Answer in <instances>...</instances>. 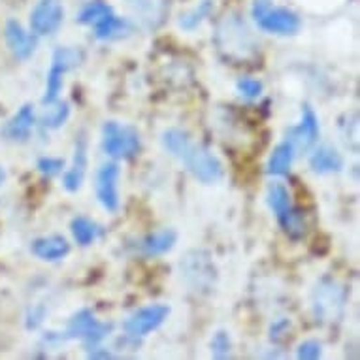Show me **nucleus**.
<instances>
[{
  "mask_svg": "<svg viewBox=\"0 0 360 360\" xmlns=\"http://www.w3.org/2000/svg\"><path fill=\"white\" fill-rule=\"evenodd\" d=\"M278 221L285 234L290 238H302L306 232V223H304V213L296 207L289 206L281 215H278Z\"/></svg>",
  "mask_w": 360,
  "mask_h": 360,
  "instance_id": "nucleus-21",
  "label": "nucleus"
},
{
  "mask_svg": "<svg viewBox=\"0 0 360 360\" xmlns=\"http://www.w3.org/2000/svg\"><path fill=\"white\" fill-rule=\"evenodd\" d=\"M295 151L296 149L292 148L290 142L279 143L268 159V166H266L268 174L270 176H287L292 166V160H295Z\"/></svg>",
  "mask_w": 360,
  "mask_h": 360,
  "instance_id": "nucleus-17",
  "label": "nucleus"
},
{
  "mask_svg": "<svg viewBox=\"0 0 360 360\" xmlns=\"http://www.w3.org/2000/svg\"><path fill=\"white\" fill-rule=\"evenodd\" d=\"M287 138H289L287 142L292 143V148L302 149V151H306L317 142V138H319V119H317L311 108L304 106L300 123L287 130Z\"/></svg>",
  "mask_w": 360,
  "mask_h": 360,
  "instance_id": "nucleus-9",
  "label": "nucleus"
},
{
  "mask_svg": "<svg viewBox=\"0 0 360 360\" xmlns=\"http://www.w3.org/2000/svg\"><path fill=\"white\" fill-rule=\"evenodd\" d=\"M70 231L74 240H76V243H79L82 248L91 245V243L98 238V234H101V229L96 226V223H93V221L87 217L74 219L70 224Z\"/></svg>",
  "mask_w": 360,
  "mask_h": 360,
  "instance_id": "nucleus-19",
  "label": "nucleus"
},
{
  "mask_svg": "<svg viewBox=\"0 0 360 360\" xmlns=\"http://www.w3.org/2000/svg\"><path fill=\"white\" fill-rule=\"evenodd\" d=\"M4 36H6L8 48L18 59H29L30 55L34 53L36 36L29 34L18 21H8Z\"/></svg>",
  "mask_w": 360,
  "mask_h": 360,
  "instance_id": "nucleus-11",
  "label": "nucleus"
},
{
  "mask_svg": "<svg viewBox=\"0 0 360 360\" xmlns=\"http://www.w3.org/2000/svg\"><path fill=\"white\" fill-rule=\"evenodd\" d=\"M323 354V345L315 340H307V342L300 343V347L296 351V356L302 360H315Z\"/></svg>",
  "mask_w": 360,
  "mask_h": 360,
  "instance_id": "nucleus-27",
  "label": "nucleus"
},
{
  "mask_svg": "<svg viewBox=\"0 0 360 360\" xmlns=\"http://www.w3.org/2000/svg\"><path fill=\"white\" fill-rule=\"evenodd\" d=\"M110 330H112V326L96 321L95 315L89 309H82L68 321L65 338H68V340H83L87 345H96L108 336Z\"/></svg>",
  "mask_w": 360,
  "mask_h": 360,
  "instance_id": "nucleus-5",
  "label": "nucleus"
},
{
  "mask_svg": "<svg viewBox=\"0 0 360 360\" xmlns=\"http://www.w3.org/2000/svg\"><path fill=\"white\" fill-rule=\"evenodd\" d=\"M34 127V110L32 106H23L4 127V136L13 142H23L30 136V130Z\"/></svg>",
  "mask_w": 360,
  "mask_h": 360,
  "instance_id": "nucleus-15",
  "label": "nucleus"
},
{
  "mask_svg": "<svg viewBox=\"0 0 360 360\" xmlns=\"http://www.w3.org/2000/svg\"><path fill=\"white\" fill-rule=\"evenodd\" d=\"M232 351L231 336L226 332L219 330L217 334H213L212 338V354L215 359H229Z\"/></svg>",
  "mask_w": 360,
  "mask_h": 360,
  "instance_id": "nucleus-25",
  "label": "nucleus"
},
{
  "mask_svg": "<svg viewBox=\"0 0 360 360\" xmlns=\"http://www.w3.org/2000/svg\"><path fill=\"white\" fill-rule=\"evenodd\" d=\"M177 242V232L172 229H165V231L149 234L140 242V249L149 257H157V255L168 253Z\"/></svg>",
  "mask_w": 360,
  "mask_h": 360,
  "instance_id": "nucleus-16",
  "label": "nucleus"
},
{
  "mask_svg": "<svg viewBox=\"0 0 360 360\" xmlns=\"http://www.w3.org/2000/svg\"><path fill=\"white\" fill-rule=\"evenodd\" d=\"M70 115V106L66 102H49L46 104V110L41 113V127L44 129H59L66 123V119Z\"/></svg>",
  "mask_w": 360,
  "mask_h": 360,
  "instance_id": "nucleus-20",
  "label": "nucleus"
},
{
  "mask_svg": "<svg viewBox=\"0 0 360 360\" xmlns=\"http://www.w3.org/2000/svg\"><path fill=\"white\" fill-rule=\"evenodd\" d=\"M85 170H87V142H85V138H79L76 142L72 166L63 176V185L68 193H76V191L82 189Z\"/></svg>",
  "mask_w": 360,
  "mask_h": 360,
  "instance_id": "nucleus-12",
  "label": "nucleus"
},
{
  "mask_svg": "<svg viewBox=\"0 0 360 360\" xmlns=\"http://www.w3.org/2000/svg\"><path fill=\"white\" fill-rule=\"evenodd\" d=\"M238 93L245 98H257V96L262 95V82L259 79H255V77H242L240 82H238Z\"/></svg>",
  "mask_w": 360,
  "mask_h": 360,
  "instance_id": "nucleus-26",
  "label": "nucleus"
},
{
  "mask_svg": "<svg viewBox=\"0 0 360 360\" xmlns=\"http://www.w3.org/2000/svg\"><path fill=\"white\" fill-rule=\"evenodd\" d=\"M212 0H204V2H200L193 12L185 13L184 18H181V21H179V25H181L185 30H195L196 27L212 13Z\"/></svg>",
  "mask_w": 360,
  "mask_h": 360,
  "instance_id": "nucleus-24",
  "label": "nucleus"
},
{
  "mask_svg": "<svg viewBox=\"0 0 360 360\" xmlns=\"http://www.w3.org/2000/svg\"><path fill=\"white\" fill-rule=\"evenodd\" d=\"M82 49L59 48L55 51L48 72V79H46V95L41 98L44 104H49V102H55L59 98L60 91H63V83H65V74L82 65Z\"/></svg>",
  "mask_w": 360,
  "mask_h": 360,
  "instance_id": "nucleus-4",
  "label": "nucleus"
},
{
  "mask_svg": "<svg viewBox=\"0 0 360 360\" xmlns=\"http://www.w3.org/2000/svg\"><path fill=\"white\" fill-rule=\"evenodd\" d=\"M113 10L110 4L102 2V0H91L82 8V12L77 13V23L89 25V27H96V25L104 21L108 15H112Z\"/></svg>",
  "mask_w": 360,
  "mask_h": 360,
  "instance_id": "nucleus-18",
  "label": "nucleus"
},
{
  "mask_svg": "<svg viewBox=\"0 0 360 360\" xmlns=\"http://www.w3.org/2000/svg\"><path fill=\"white\" fill-rule=\"evenodd\" d=\"M65 19L60 0H38L30 12V29L36 36H49L59 30Z\"/></svg>",
  "mask_w": 360,
  "mask_h": 360,
  "instance_id": "nucleus-7",
  "label": "nucleus"
},
{
  "mask_svg": "<svg viewBox=\"0 0 360 360\" xmlns=\"http://www.w3.org/2000/svg\"><path fill=\"white\" fill-rule=\"evenodd\" d=\"M309 166L315 174H334L343 168V157L332 146H321L309 157Z\"/></svg>",
  "mask_w": 360,
  "mask_h": 360,
  "instance_id": "nucleus-14",
  "label": "nucleus"
},
{
  "mask_svg": "<svg viewBox=\"0 0 360 360\" xmlns=\"http://www.w3.org/2000/svg\"><path fill=\"white\" fill-rule=\"evenodd\" d=\"M65 168V160L63 159H55V157H44V159L38 160V170L44 176H57L59 172H63Z\"/></svg>",
  "mask_w": 360,
  "mask_h": 360,
  "instance_id": "nucleus-28",
  "label": "nucleus"
},
{
  "mask_svg": "<svg viewBox=\"0 0 360 360\" xmlns=\"http://www.w3.org/2000/svg\"><path fill=\"white\" fill-rule=\"evenodd\" d=\"M4 179H6V174H4V170L0 168V185L4 184Z\"/></svg>",
  "mask_w": 360,
  "mask_h": 360,
  "instance_id": "nucleus-29",
  "label": "nucleus"
},
{
  "mask_svg": "<svg viewBox=\"0 0 360 360\" xmlns=\"http://www.w3.org/2000/svg\"><path fill=\"white\" fill-rule=\"evenodd\" d=\"M266 200H268V206L276 213V217L281 215V213L290 206V195L287 187L281 184H272L268 187V195H266Z\"/></svg>",
  "mask_w": 360,
  "mask_h": 360,
  "instance_id": "nucleus-23",
  "label": "nucleus"
},
{
  "mask_svg": "<svg viewBox=\"0 0 360 360\" xmlns=\"http://www.w3.org/2000/svg\"><path fill=\"white\" fill-rule=\"evenodd\" d=\"M251 12L260 29L270 34L292 36L302 29V19L292 10L274 6L270 0H255Z\"/></svg>",
  "mask_w": 360,
  "mask_h": 360,
  "instance_id": "nucleus-2",
  "label": "nucleus"
},
{
  "mask_svg": "<svg viewBox=\"0 0 360 360\" xmlns=\"http://www.w3.org/2000/svg\"><path fill=\"white\" fill-rule=\"evenodd\" d=\"M102 149L115 160H129L140 151V134L129 124L108 121L102 127Z\"/></svg>",
  "mask_w": 360,
  "mask_h": 360,
  "instance_id": "nucleus-3",
  "label": "nucleus"
},
{
  "mask_svg": "<svg viewBox=\"0 0 360 360\" xmlns=\"http://www.w3.org/2000/svg\"><path fill=\"white\" fill-rule=\"evenodd\" d=\"M30 251L40 260L55 262V260L65 259L66 255L70 253V243L66 242V238L63 236L38 238L30 245Z\"/></svg>",
  "mask_w": 360,
  "mask_h": 360,
  "instance_id": "nucleus-13",
  "label": "nucleus"
},
{
  "mask_svg": "<svg viewBox=\"0 0 360 360\" xmlns=\"http://www.w3.org/2000/svg\"><path fill=\"white\" fill-rule=\"evenodd\" d=\"M170 315V307L165 304H153V306L142 307L130 315L129 319L124 321V334L129 338H143L148 336L149 332L157 330L166 317Z\"/></svg>",
  "mask_w": 360,
  "mask_h": 360,
  "instance_id": "nucleus-6",
  "label": "nucleus"
},
{
  "mask_svg": "<svg viewBox=\"0 0 360 360\" xmlns=\"http://www.w3.org/2000/svg\"><path fill=\"white\" fill-rule=\"evenodd\" d=\"M119 176H121V170L117 162H106L96 172V198L101 202V206L110 213L119 210Z\"/></svg>",
  "mask_w": 360,
  "mask_h": 360,
  "instance_id": "nucleus-8",
  "label": "nucleus"
},
{
  "mask_svg": "<svg viewBox=\"0 0 360 360\" xmlns=\"http://www.w3.org/2000/svg\"><path fill=\"white\" fill-rule=\"evenodd\" d=\"M176 159L181 160L187 166V170L204 185L217 184L224 176L221 160L210 149H206L204 146H198L191 138L189 142L181 148V151L177 153Z\"/></svg>",
  "mask_w": 360,
  "mask_h": 360,
  "instance_id": "nucleus-1",
  "label": "nucleus"
},
{
  "mask_svg": "<svg viewBox=\"0 0 360 360\" xmlns=\"http://www.w3.org/2000/svg\"><path fill=\"white\" fill-rule=\"evenodd\" d=\"M127 30H129V23L112 13L96 25L95 36L98 40H113V38H121L123 34H127Z\"/></svg>",
  "mask_w": 360,
  "mask_h": 360,
  "instance_id": "nucleus-22",
  "label": "nucleus"
},
{
  "mask_svg": "<svg viewBox=\"0 0 360 360\" xmlns=\"http://www.w3.org/2000/svg\"><path fill=\"white\" fill-rule=\"evenodd\" d=\"M127 2L146 29L159 27L170 12V0H127Z\"/></svg>",
  "mask_w": 360,
  "mask_h": 360,
  "instance_id": "nucleus-10",
  "label": "nucleus"
}]
</instances>
